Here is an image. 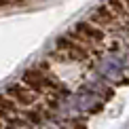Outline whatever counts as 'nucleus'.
<instances>
[{
	"label": "nucleus",
	"instance_id": "obj_1",
	"mask_svg": "<svg viewBox=\"0 0 129 129\" xmlns=\"http://www.w3.org/2000/svg\"><path fill=\"white\" fill-rule=\"evenodd\" d=\"M19 80H21V83H25L30 89H34L38 95L57 98V95L68 93V89L63 87V83L45 66V63H36V66L23 70V74H21Z\"/></svg>",
	"mask_w": 129,
	"mask_h": 129
},
{
	"label": "nucleus",
	"instance_id": "obj_2",
	"mask_svg": "<svg viewBox=\"0 0 129 129\" xmlns=\"http://www.w3.org/2000/svg\"><path fill=\"white\" fill-rule=\"evenodd\" d=\"M95 53L89 49L85 42H80L78 38H74L72 34H63L55 40L53 47V57H57L59 61H74V63H89L93 59Z\"/></svg>",
	"mask_w": 129,
	"mask_h": 129
},
{
	"label": "nucleus",
	"instance_id": "obj_3",
	"mask_svg": "<svg viewBox=\"0 0 129 129\" xmlns=\"http://www.w3.org/2000/svg\"><path fill=\"white\" fill-rule=\"evenodd\" d=\"M127 70V55L121 51H110L95 59V74H100L108 83H121Z\"/></svg>",
	"mask_w": 129,
	"mask_h": 129
},
{
	"label": "nucleus",
	"instance_id": "obj_4",
	"mask_svg": "<svg viewBox=\"0 0 129 129\" xmlns=\"http://www.w3.org/2000/svg\"><path fill=\"white\" fill-rule=\"evenodd\" d=\"M70 34H72L74 38H78L80 42H85V45H87L95 55H98V51L106 45V40H108V32L102 30L100 25H95L93 21H89V19L76 21L74 28L70 30ZM98 57H100V55H98Z\"/></svg>",
	"mask_w": 129,
	"mask_h": 129
},
{
	"label": "nucleus",
	"instance_id": "obj_5",
	"mask_svg": "<svg viewBox=\"0 0 129 129\" xmlns=\"http://www.w3.org/2000/svg\"><path fill=\"white\" fill-rule=\"evenodd\" d=\"M4 93H7L9 98L19 106V108H25V110H28V108H34V106L40 104V95L36 93L34 89H30L25 83H21V80L11 83L9 87L4 89Z\"/></svg>",
	"mask_w": 129,
	"mask_h": 129
},
{
	"label": "nucleus",
	"instance_id": "obj_6",
	"mask_svg": "<svg viewBox=\"0 0 129 129\" xmlns=\"http://www.w3.org/2000/svg\"><path fill=\"white\" fill-rule=\"evenodd\" d=\"M74 102H76V108H78L80 114H85V112H98L104 106V100L100 95L91 93L89 89H83V87H80L78 93H74Z\"/></svg>",
	"mask_w": 129,
	"mask_h": 129
},
{
	"label": "nucleus",
	"instance_id": "obj_7",
	"mask_svg": "<svg viewBox=\"0 0 129 129\" xmlns=\"http://www.w3.org/2000/svg\"><path fill=\"white\" fill-rule=\"evenodd\" d=\"M83 89H89L91 93L100 95L102 100H110V98H112V93H114V91H112V87L108 85V80H104L100 74H93V76H89L87 80H85Z\"/></svg>",
	"mask_w": 129,
	"mask_h": 129
},
{
	"label": "nucleus",
	"instance_id": "obj_8",
	"mask_svg": "<svg viewBox=\"0 0 129 129\" xmlns=\"http://www.w3.org/2000/svg\"><path fill=\"white\" fill-rule=\"evenodd\" d=\"M21 114V108L9 98L7 93H0V119L4 123H11L13 119H17Z\"/></svg>",
	"mask_w": 129,
	"mask_h": 129
},
{
	"label": "nucleus",
	"instance_id": "obj_9",
	"mask_svg": "<svg viewBox=\"0 0 129 129\" xmlns=\"http://www.w3.org/2000/svg\"><path fill=\"white\" fill-rule=\"evenodd\" d=\"M11 4H15L13 0H0V9H7V7H11Z\"/></svg>",
	"mask_w": 129,
	"mask_h": 129
},
{
	"label": "nucleus",
	"instance_id": "obj_10",
	"mask_svg": "<svg viewBox=\"0 0 129 129\" xmlns=\"http://www.w3.org/2000/svg\"><path fill=\"white\" fill-rule=\"evenodd\" d=\"M13 2H15V4H25L28 0H13Z\"/></svg>",
	"mask_w": 129,
	"mask_h": 129
},
{
	"label": "nucleus",
	"instance_id": "obj_11",
	"mask_svg": "<svg viewBox=\"0 0 129 129\" xmlns=\"http://www.w3.org/2000/svg\"><path fill=\"white\" fill-rule=\"evenodd\" d=\"M123 2H125V4H127V9H129V0H123Z\"/></svg>",
	"mask_w": 129,
	"mask_h": 129
}]
</instances>
